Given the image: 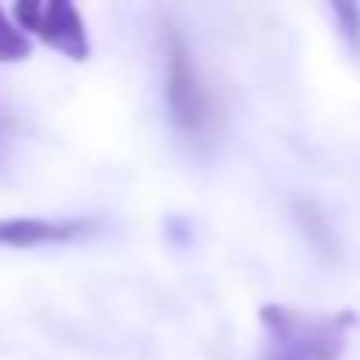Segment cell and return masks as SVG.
<instances>
[{"label":"cell","instance_id":"obj_1","mask_svg":"<svg viewBox=\"0 0 360 360\" xmlns=\"http://www.w3.org/2000/svg\"><path fill=\"white\" fill-rule=\"evenodd\" d=\"M353 321H356L353 311L304 314L293 307L265 304L262 307V328H265L262 360H339Z\"/></svg>","mask_w":360,"mask_h":360},{"label":"cell","instance_id":"obj_2","mask_svg":"<svg viewBox=\"0 0 360 360\" xmlns=\"http://www.w3.org/2000/svg\"><path fill=\"white\" fill-rule=\"evenodd\" d=\"M162 92H166L169 120L180 131L188 138L209 134V127L216 124V106H212V96L202 82L195 53L180 32H166V89Z\"/></svg>","mask_w":360,"mask_h":360},{"label":"cell","instance_id":"obj_3","mask_svg":"<svg viewBox=\"0 0 360 360\" xmlns=\"http://www.w3.org/2000/svg\"><path fill=\"white\" fill-rule=\"evenodd\" d=\"M15 25L32 32L39 43L60 50L71 60H89L92 43L85 32V22L75 4L68 0H18L15 4Z\"/></svg>","mask_w":360,"mask_h":360},{"label":"cell","instance_id":"obj_4","mask_svg":"<svg viewBox=\"0 0 360 360\" xmlns=\"http://www.w3.org/2000/svg\"><path fill=\"white\" fill-rule=\"evenodd\" d=\"M89 230L85 219H0V248H43V244H68Z\"/></svg>","mask_w":360,"mask_h":360},{"label":"cell","instance_id":"obj_5","mask_svg":"<svg viewBox=\"0 0 360 360\" xmlns=\"http://www.w3.org/2000/svg\"><path fill=\"white\" fill-rule=\"evenodd\" d=\"M32 53L29 36L8 18V11L0 8V64H18Z\"/></svg>","mask_w":360,"mask_h":360},{"label":"cell","instance_id":"obj_6","mask_svg":"<svg viewBox=\"0 0 360 360\" xmlns=\"http://www.w3.org/2000/svg\"><path fill=\"white\" fill-rule=\"evenodd\" d=\"M332 15L339 22V36L349 43V50L360 53V8L356 4H332Z\"/></svg>","mask_w":360,"mask_h":360},{"label":"cell","instance_id":"obj_7","mask_svg":"<svg viewBox=\"0 0 360 360\" xmlns=\"http://www.w3.org/2000/svg\"><path fill=\"white\" fill-rule=\"evenodd\" d=\"M8 141H11V117L4 113V106H0V155H4Z\"/></svg>","mask_w":360,"mask_h":360}]
</instances>
